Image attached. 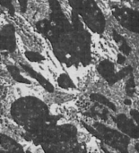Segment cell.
<instances>
[{
	"instance_id": "obj_1",
	"label": "cell",
	"mask_w": 139,
	"mask_h": 153,
	"mask_svg": "<svg viewBox=\"0 0 139 153\" xmlns=\"http://www.w3.org/2000/svg\"><path fill=\"white\" fill-rule=\"evenodd\" d=\"M113 14L119 22L134 32H139V13L131 9H120L113 10Z\"/></svg>"
},
{
	"instance_id": "obj_2",
	"label": "cell",
	"mask_w": 139,
	"mask_h": 153,
	"mask_svg": "<svg viewBox=\"0 0 139 153\" xmlns=\"http://www.w3.org/2000/svg\"><path fill=\"white\" fill-rule=\"evenodd\" d=\"M118 127L132 138H139V126H135L131 120L128 119L125 115H120L116 120Z\"/></svg>"
},
{
	"instance_id": "obj_3",
	"label": "cell",
	"mask_w": 139,
	"mask_h": 153,
	"mask_svg": "<svg viewBox=\"0 0 139 153\" xmlns=\"http://www.w3.org/2000/svg\"><path fill=\"white\" fill-rule=\"evenodd\" d=\"M99 73L107 80L110 84H114L118 82L117 74L114 73V65L108 60L102 61L98 66Z\"/></svg>"
},
{
	"instance_id": "obj_4",
	"label": "cell",
	"mask_w": 139,
	"mask_h": 153,
	"mask_svg": "<svg viewBox=\"0 0 139 153\" xmlns=\"http://www.w3.org/2000/svg\"><path fill=\"white\" fill-rule=\"evenodd\" d=\"M90 98H91V100H93V101H95V102H98V103H101V104H102V105H104V106H107L108 108H110L111 110H113V111H115L116 110V107L108 100V99H106L104 96H102V95H101V94H92L91 96H90Z\"/></svg>"
},
{
	"instance_id": "obj_5",
	"label": "cell",
	"mask_w": 139,
	"mask_h": 153,
	"mask_svg": "<svg viewBox=\"0 0 139 153\" xmlns=\"http://www.w3.org/2000/svg\"><path fill=\"white\" fill-rule=\"evenodd\" d=\"M58 84L60 87L64 89H67L70 87H75L74 83L72 82L71 79L67 74H61L58 78Z\"/></svg>"
},
{
	"instance_id": "obj_6",
	"label": "cell",
	"mask_w": 139,
	"mask_h": 153,
	"mask_svg": "<svg viewBox=\"0 0 139 153\" xmlns=\"http://www.w3.org/2000/svg\"><path fill=\"white\" fill-rule=\"evenodd\" d=\"M8 70L9 72L12 74V76L14 78L15 81L19 82H24V83H30V82L28 80H26L24 77H22L20 74H19V71L16 67L14 66H8Z\"/></svg>"
},
{
	"instance_id": "obj_7",
	"label": "cell",
	"mask_w": 139,
	"mask_h": 153,
	"mask_svg": "<svg viewBox=\"0 0 139 153\" xmlns=\"http://www.w3.org/2000/svg\"><path fill=\"white\" fill-rule=\"evenodd\" d=\"M135 88H136V84H135V82H134V77L131 76L130 79L127 82V84H126L127 94L129 96H133V94L135 92Z\"/></svg>"
},
{
	"instance_id": "obj_8",
	"label": "cell",
	"mask_w": 139,
	"mask_h": 153,
	"mask_svg": "<svg viewBox=\"0 0 139 153\" xmlns=\"http://www.w3.org/2000/svg\"><path fill=\"white\" fill-rule=\"evenodd\" d=\"M26 57L33 62H39V61H42L44 59V57L38 54V53H33V52H27L26 53Z\"/></svg>"
},
{
	"instance_id": "obj_9",
	"label": "cell",
	"mask_w": 139,
	"mask_h": 153,
	"mask_svg": "<svg viewBox=\"0 0 139 153\" xmlns=\"http://www.w3.org/2000/svg\"><path fill=\"white\" fill-rule=\"evenodd\" d=\"M132 70H133V69H132L131 66H127V67L123 68L122 70H120L118 74H117V79H118V81L121 80V79L124 78L126 75L131 74V73H132Z\"/></svg>"
},
{
	"instance_id": "obj_10",
	"label": "cell",
	"mask_w": 139,
	"mask_h": 153,
	"mask_svg": "<svg viewBox=\"0 0 139 153\" xmlns=\"http://www.w3.org/2000/svg\"><path fill=\"white\" fill-rule=\"evenodd\" d=\"M120 50H121L125 55H129L130 52H131V48L128 45V43L126 42L125 39H123V40L121 41V45H120Z\"/></svg>"
},
{
	"instance_id": "obj_11",
	"label": "cell",
	"mask_w": 139,
	"mask_h": 153,
	"mask_svg": "<svg viewBox=\"0 0 139 153\" xmlns=\"http://www.w3.org/2000/svg\"><path fill=\"white\" fill-rule=\"evenodd\" d=\"M130 115H131V117H133V119L136 121V123H137V125L139 126V112L138 110H135V109H133V110H131L130 111Z\"/></svg>"
},
{
	"instance_id": "obj_12",
	"label": "cell",
	"mask_w": 139,
	"mask_h": 153,
	"mask_svg": "<svg viewBox=\"0 0 139 153\" xmlns=\"http://www.w3.org/2000/svg\"><path fill=\"white\" fill-rule=\"evenodd\" d=\"M19 1V3H20V5H21V9H22V11L23 12V11H25V9H26V6H27V1L28 0H18Z\"/></svg>"
},
{
	"instance_id": "obj_13",
	"label": "cell",
	"mask_w": 139,
	"mask_h": 153,
	"mask_svg": "<svg viewBox=\"0 0 139 153\" xmlns=\"http://www.w3.org/2000/svg\"><path fill=\"white\" fill-rule=\"evenodd\" d=\"M125 60H126V58H125L124 56H122L121 54L118 55V63L119 64H123L125 62Z\"/></svg>"
},
{
	"instance_id": "obj_14",
	"label": "cell",
	"mask_w": 139,
	"mask_h": 153,
	"mask_svg": "<svg viewBox=\"0 0 139 153\" xmlns=\"http://www.w3.org/2000/svg\"><path fill=\"white\" fill-rule=\"evenodd\" d=\"M10 1H11V0H0V2H1V4H4V5L7 6V7H9V8H10V6H11Z\"/></svg>"
},
{
	"instance_id": "obj_15",
	"label": "cell",
	"mask_w": 139,
	"mask_h": 153,
	"mask_svg": "<svg viewBox=\"0 0 139 153\" xmlns=\"http://www.w3.org/2000/svg\"><path fill=\"white\" fill-rule=\"evenodd\" d=\"M124 102H125V104H126V105H130V104H131V101H130L129 100H125V101H124Z\"/></svg>"
},
{
	"instance_id": "obj_16",
	"label": "cell",
	"mask_w": 139,
	"mask_h": 153,
	"mask_svg": "<svg viewBox=\"0 0 139 153\" xmlns=\"http://www.w3.org/2000/svg\"><path fill=\"white\" fill-rule=\"evenodd\" d=\"M136 149H137V151L139 152V143H138V144L136 145Z\"/></svg>"
},
{
	"instance_id": "obj_17",
	"label": "cell",
	"mask_w": 139,
	"mask_h": 153,
	"mask_svg": "<svg viewBox=\"0 0 139 153\" xmlns=\"http://www.w3.org/2000/svg\"><path fill=\"white\" fill-rule=\"evenodd\" d=\"M136 1H138V2H139V0H136Z\"/></svg>"
},
{
	"instance_id": "obj_18",
	"label": "cell",
	"mask_w": 139,
	"mask_h": 153,
	"mask_svg": "<svg viewBox=\"0 0 139 153\" xmlns=\"http://www.w3.org/2000/svg\"><path fill=\"white\" fill-rule=\"evenodd\" d=\"M0 59H1V58H0Z\"/></svg>"
}]
</instances>
